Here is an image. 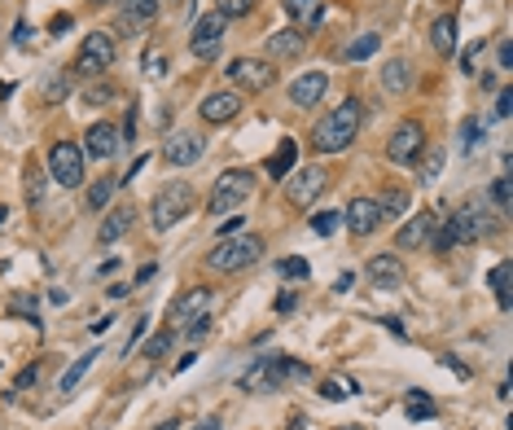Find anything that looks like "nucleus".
<instances>
[{"mask_svg": "<svg viewBox=\"0 0 513 430\" xmlns=\"http://www.w3.org/2000/svg\"><path fill=\"white\" fill-rule=\"evenodd\" d=\"M360 124H365V105H360V97H347L338 110H329V115H325V119L312 127V150L342 154L347 145H356Z\"/></svg>", "mask_w": 513, "mask_h": 430, "instance_id": "1", "label": "nucleus"}, {"mask_svg": "<svg viewBox=\"0 0 513 430\" xmlns=\"http://www.w3.org/2000/svg\"><path fill=\"white\" fill-rule=\"evenodd\" d=\"M290 378H307V365L286 360V355H259L242 378H237V386L250 391V395H264V391H281Z\"/></svg>", "mask_w": 513, "mask_h": 430, "instance_id": "2", "label": "nucleus"}, {"mask_svg": "<svg viewBox=\"0 0 513 430\" xmlns=\"http://www.w3.org/2000/svg\"><path fill=\"white\" fill-rule=\"evenodd\" d=\"M259 259H264V237L259 233H233V237L216 242V251H206L211 273H242Z\"/></svg>", "mask_w": 513, "mask_h": 430, "instance_id": "3", "label": "nucleus"}, {"mask_svg": "<svg viewBox=\"0 0 513 430\" xmlns=\"http://www.w3.org/2000/svg\"><path fill=\"white\" fill-rule=\"evenodd\" d=\"M250 194H255V176H250L246 167L224 172V176L216 180V189H211V198H206V211H211V215H233Z\"/></svg>", "mask_w": 513, "mask_h": 430, "instance_id": "4", "label": "nucleus"}, {"mask_svg": "<svg viewBox=\"0 0 513 430\" xmlns=\"http://www.w3.org/2000/svg\"><path fill=\"white\" fill-rule=\"evenodd\" d=\"M115 57H119L115 35H110V31H93V35L79 45V53H75V75H106V71L115 66Z\"/></svg>", "mask_w": 513, "mask_h": 430, "instance_id": "5", "label": "nucleus"}, {"mask_svg": "<svg viewBox=\"0 0 513 430\" xmlns=\"http://www.w3.org/2000/svg\"><path fill=\"white\" fill-rule=\"evenodd\" d=\"M189 211H194V185H185V180H171L167 189L154 198V228L163 233V228L180 225Z\"/></svg>", "mask_w": 513, "mask_h": 430, "instance_id": "6", "label": "nucleus"}, {"mask_svg": "<svg viewBox=\"0 0 513 430\" xmlns=\"http://www.w3.org/2000/svg\"><path fill=\"white\" fill-rule=\"evenodd\" d=\"M49 176H53V185H62V189H79V185H84V150L71 145V141L49 145Z\"/></svg>", "mask_w": 513, "mask_h": 430, "instance_id": "7", "label": "nucleus"}, {"mask_svg": "<svg viewBox=\"0 0 513 430\" xmlns=\"http://www.w3.org/2000/svg\"><path fill=\"white\" fill-rule=\"evenodd\" d=\"M426 150V127L417 124V119H404V124L391 132V141H387V158H391L395 167H413L417 158Z\"/></svg>", "mask_w": 513, "mask_h": 430, "instance_id": "8", "label": "nucleus"}, {"mask_svg": "<svg viewBox=\"0 0 513 430\" xmlns=\"http://www.w3.org/2000/svg\"><path fill=\"white\" fill-rule=\"evenodd\" d=\"M228 79H233L237 93H264V88H272L277 71H272L268 57H233L228 62Z\"/></svg>", "mask_w": 513, "mask_h": 430, "instance_id": "9", "label": "nucleus"}, {"mask_svg": "<svg viewBox=\"0 0 513 430\" xmlns=\"http://www.w3.org/2000/svg\"><path fill=\"white\" fill-rule=\"evenodd\" d=\"M448 225H452V237H457V246H469V242H483V237H491V228H496V220H491L488 211L478 203H465L457 215H448Z\"/></svg>", "mask_w": 513, "mask_h": 430, "instance_id": "10", "label": "nucleus"}, {"mask_svg": "<svg viewBox=\"0 0 513 430\" xmlns=\"http://www.w3.org/2000/svg\"><path fill=\"white\" fill-rule=\"evenodd\" d=\"M325 185H329L325 167H298V172L286 180V203L298 206V211H307V206L325 194Z\"/></svg>", "mask_w": 513, "mask_h": 430, "instance_id": "11", "label": "nucleus"}, {"mask_svg": "<svg viewBox=\"0 0 513 430\" xmlns=\"http://www.w3.org/2000/svg\"><path fill=\"white\" fill-rule=\"evenodd\" d=\"M224 31H228V18L224 14H202L194 23V40H189V49H194V57H202V62H211L216 53H220V45H224Z\"/></svg>", "mask_w": 513, "mask_h": 430, "instance_id": "12", "label": "nucleus"}, {"mask_svg": "<svg viewBox=\"0 0 513 430\" xmlns=\"http://www.w3.org/2000/svg\"><path fill=\"white\" fill-rule=\"evenodd\" d=\"M119 145H123L119 127L106 124V119H97V124L84 132V154H88V158H97V163H110V158L119 154Z\"/></svg>", "mask_w": 513, "mask_h": 430, "instance_id": "13", "label": "nucleus"}, {"mask_svg": "<svg viewBox=\"0 0 513 430\" xmlns=\"http://www.w3.org/2000/svg\"><path fill=\"white\" fill-rule=\"evenodd\" d=\"M435 220H439L435 211H417V215H408V220L399 225V233H395V251H417V246H426Z\"/></svg>", "mask_w": 513, "mask_h": 430, "instance_id": "14", "label": "nucleus"}, {"mask_svg": "<svg viewBox=\"0 0 513 430\" xmlns=\"http://www.w3.org/2000/svg\"><path fill=\"white\" fill-rule=\"evenodd\" d=\"M202 154H206V141L197 132H176L167 141V150H163V158H167L171 167H194Z\"/></svg>", "mask_w": 513, "mask_h": 430, "instance_id": "15", "label": "nucleus"}, {"mask_svg": "<svg viewBox=\"0 0 513 430\" xmlns=\"http://www.w3.org/2000/svg\"><path fill=\"white\" fill-rule=\"evenodd\" d=\"M325 93H329V75H325V71H307V75H298L290 84V102L298 105V110H312V105H320Z\"/></svg>", "mask_w": 513, "mask_h": 430, "instance_id": "16", "label": "nucleus"}, {"mask_svg": "<svg viewBox=\"0 0 513 430\" xmlns=\"http://www.w3.org/2000/svg\"><path fill=\"white\" fill-rule=\"evenodd\" d=\"M206 307H211V290H206V285H194V290H185V295L171 304V321H176V325H189L197 316H206Z\"/></svg>", "mask_w": 513, "mask_h": 430, "instance_id": "17", "label": "nucleus"}, {"mask_svg": "<svg viewBox=\"0 0 513 430\" xmlns=\"http://www.w3.org/2000/svg\"><path fill=\"white\" fill-rule=\"evenodd\" d=\"M342 220H347V228H351L356 237H368L373 228L382 225V220H377V206H373V198H351L347 211H342Z\"/></svg>", "mask_w": 513, "mask_h": 430, "instance_id": "18", "label": "nucleus"}, {"mask_svg": "<svg viewBox=\"0 0 513 430\" xmlns=\"http://www.w3.org/2000/svg\"><path fill=\"white\" fill-rule=\"evenodd\" d=\"M237 110H242V93H211L197 115L206 124H228V119H237Z\"/></svg>", "mask_w": 513, "mask_h": 430, "instance_id": "19", "label": "nucleus"}, {"mask_svg": "<svg viewBox=\"0 0 513 430\" xmlns=\"http://www.w3.org/2000/svg\"><path fill=\"white\" fill-rule=\"evenodd\" d=\"M368 281L377 290H399L404 285V264L395 255H377V259H368Z\"/></svg>", "mask_w": 513, "mask_h": 430, "instance_id": "20", "label": "nucleus"}, {"mask_svg": "<svg viewBox=\"0 0 513 430\" xmlns=\"http://www.w3.org/2000/svg\"><path fill=\"white\" fill-rule=\"evenodd\" d=\"M132 220H136V206H110L106 220H101V228H97V242L101 246H115L123 233L132 228Z\"/></svg>", "mask_w": 513, "mask_h": 430, "instance_id": "21", "label": "nucleus"}, {"mask_svg": "<svg viewBox=\"0 0 513 430\" xmlns=\"http://www.w3.org/2000/svg\"><path fill=\"white\" fill-rule=\"evenodd\" d=\"M382 88H387L391 97H404V93L413 88V62H408V57H391V62L382 66Z\"/></svg>", "mask_w": 513, "mask_h": 430, "instance_id": "22", "label": "nucleus"}, {"mask_svg": "<svg viewBox=\"0 0 513 430\" xmlns=\"http://www.w3.org/2000/svg\"><path fill=\"white\" fill-rule=\"evenodd\" d=\"M303 35L298 31H272L268 40H264V49H268V62H290V57H298L303 53Z\"/></svg>", "mask_w": 513, "mask_h": 430, "instance_id": "23", "label": "nucleus"}, {"mask_svg": "<svg viewBox=\"0 0 513 430\" xmlns=\"http://www.w3.org/2000/svg\"><path fill=\"white\" fill-rule=\"evenodd\" d=\"M430 45H435V53H443V57L457 53V18H452V14L435 18V26H430Z\"/></svg>", "mask_w": 513, "mask_h": 430, "instance_id": "24", "label": "nucleus"}, {"mask_svg": "<svg viewBox=\"0 0 513 430\" xmlns=\"http://www.w3.org/2000/svg\"><path fill=\"white\" fill-rule=\"evenodd\" d=\"M294 158H298V141H290V136H286V141L277 145V154L268 158V176L272 180H286L294 172Z\"/></svg>", "mask_w": 513, "mask_h": 430, "instance_id": "25", "label": "nucleus"}, {"mask_svg": "<svg viewBox=\"0 0 513 430\" xmlns=\"http://www.w3.org/2000/svg\"><path fill=\"white\" fill-rule=\"evenodd\" d=\"M443 163H448V154H443L439 145H435V150L426 145V150H421V158L413 163V167H417V180H421V185H435V180H439V172H443Z\"/></svg>", "mask_w": 513, "mask_h": 430, "instance_id": "26", "label": "nucleus"}, {"mask_svg": "<svg viewBox=\"0 0 513 430\" xmlns=\"http://www.w3.org/2000/svg\"><path fill=\"white\" fill-rule=\"evenodd\" d=\"M373 206H377V220H399V215H408V198H404L399 189L377 194V198H373Z\"/></svg>", "mask_w": 513, "mask_h": 430, "instance_id": "27", "label": "nucleus"}, {"mask_svg": "<svg viewBox=\"0 0 513 430\" xmlns=\"http://www.w3.org/2000/svg\"><path fill=\"white\" fill-rule=\"evenodd\" d=\"M377 45H382V35H377V31H365V35H356V40L342 49V57H347V62H365V57L377 53Z\"/></svg>", "mask_w": 513, "mask_h": 430, "instance_id": "28", "label": "nucleus"}, {"mask_svg": "<svg viewBox=\"0 0 513 430\" xmlns=\"http://www.w3.org/2000/svg\"><path fill=\"white\" fill-rule=\"evenodd\" d=\"M97 355H101V352L75 355V365H71V369H66V374H62V382H57V391H62V395H66V391H75V386H79V378H84V374L93 369V360H97Z\"/></svg>", "mask_w": 513, "mask_h": 430, "instance_id": "29", "label": "nucleus"}, {"mask_svg": "<svg viewBox=\"0 0 513 430\" xmlns=\"http://www.w3.org/2000/svg\"><path fill=\"white\" fill-rule=\"evenodd\" d=\"M115 189H119V180L106 176L97 180V185H88V211H106L110 206V198H115Z\"/></svg>", "mask_w": 513, "mask_h": 430, "instance_id": "30", "label": "nucleus"}, {"mask_svg": "<svg viewBox=\"0 0 513 430\" xmlns=\"http://www.w3.org/2000/svg\"><path fill=\"white\" fill-rule=\"evenodd\" d=\"M491 295H496L500 312H509V264H496L491 268Z\"/></svg>", "mask_w": 513, "mask_h": 430, "instance_id": "31", "label": "nucleus"}, {"mask_svg": "<svg viewBox=\"0 0 513 430\" xmlns=\"http://www.w3.org/2000/svg\"><path fill=\"white\" fill-rule=\"evenodd\" d=\"M281 5L294 23H317L320 18V0H281Z\"/></svg>", "mask_w": 513, "mask_h": 430, "instance_id": "32", "label": "nucleus"}, {"mask_svg": "<svg viewBox=\"0 0 513 430\" xmlns=\"http://www.w3.org/2000/svg\"><path fill=\"white\" fill-rule=\"evenodd\" d=\"M404 413H408V422H430V417H435V405H430L426 391H413L408 405H404Z\"/></svg>", "mask_w": 513, "mask_h": 430, "instance_id": "33", "label": "nucleus"}, {"mask_svg": "<svg viewBox=\"0 0 513 430\" xmlns=\"http://www.w3.org/2000/svg\"><path fill=\"white\" fill-rule=\"evenodd\" d=\"M71 97V75H62V71H53L45 79V102H66Z\"/></svg>", "mask_w": 513, "mask_h": 430, "instance_id": "34", "label": "nucleus"}, {"mask_svg": "<svg viewBox=\"0 0 513 430\" xmlns=\"http://www.w3.org/2000/svg\"><path fill=\"white\" fill-rule=\"evenodd\" d=\"M123 14L132 18V23H141L146 26L154 14H158V0H123Z\"/></svg>", "mask_w": 513, "mask_h": 430, "instance_id": "35", "label": "nucleus"}, {"mask_svg": "<svg viewBox=\"0 0 513 430\" xmlns=\"http://www.w3.org/2000/svg\"><path fill=\"white\" fill-rule=\"evenodd\" d=\"M320 395H325V400H347V395H356V382L325 378V382H320Z\"/></svg>", "mask_w": 513, "mask_h": 430, "instance_id": "36", "label": "nucleus"}, {"mask_svg": "<svg viewBox=\"0 0 513 430\" xmlns=\"http://www.w3.org/2000/svg\"><path fill=\"white\" fill-rule=\"evenodd\" d=\"M277 273H281L286 281H307V277H312L307 259H281V264H277Z\"/></svg>", "mask_w": 513, "mask_h": 430, "instance_id": "37", "label": "nucleus"}, {"mask_svg": "<svg viewBox=\"0 0 513 430\" xmlns=\"http://www.w3.org/2000/svg\"><path fill=\"white\" fill-rule=\"evenodd\" d=\"M167 352H171V329H158V334L146 343V352L141 355H146V360H163Z\"/></svg>", "mask_w": 513, "mask_h": 430, "instance_id": "38", "label": "nucleus"}, {"mask_svg": "<svg viewBox=\"0 0 513 430\" xmlns=\"http://www.w3.org/2000/svg\"><path fill=\"white\" fill-rule=\"evenodd\" d=\"M26 203L31 206L45 203V176H40L35 167H26Z\"/></svg>", "mask_w": 513, "mask_h": 430, "instance_id": "39", "label": "nucleus"}, {"mask_svg": "<svg viewBox=\"0 0 513 430\" xmlns=\"http://www.w3.org/2000/svg\"><path fill=\"white\" fill-rule=\"evenodd\" d=\"M255 9V0H216V14H224V18H246Z\"/></svg>", "mask_w": 513, "mask_h": 430, "instance_id": "40", "label": "nucleus"}, {"mask_svg": "<svg viewBox=\"0 0 513 430\" xmlns=\"http://www.w3.org/2000/svg\"><path fill=\"white\" fill-rule=\"evenodd\" d=\"M491 203H496V211H500V215H509V176L491 180Z\"/></svg>", "mask_w": 513, "mask_h": 430, "instance_id": "41", "label": "nucleus"}, {"mask_svg": "<svg viewBox=\"0 0 513 430\" xmlns=\"http://www.w3.org/2000/svg\"><path fill=\"white\" fill-rule=\"evenodd\" d=\"M338 225H342V211H320V215H312V228H317L320 237H329Z\"/></svg>", "mask_w": 513, "mask_h": 430, "instance_id": "42", "label": "nucleus"}, {"mask_svg": "<svg viewBox=\"0 0 513 430\" xmlns=\"http://www.w3.org/2000/svg\"><path fill=\"white\" fill-rule=\"evenodd\" d=\"M110 97H115L110 84H93V88H84V102L88 105H101V102H110Z\"/></svg>", "mask_w": 513, "mask_h": 430, "instance_id": "43", "label": "nucleus"}, {"mask_svg": "<svg viewBox=\"0 0 513 430\" xmlns=\"http://www.w3.org/2000/svg\"><path fill=\"white\" fill-rule=\"evenodd\" d=\"M478 136H483V127H478V119H465V127H461L465 150H478Z\"/></svg>", "mask_w": 513, "mask_h": 430, "instance_id": "44", "label": "nucleus"}, {"mask_svg": "<svg viewBox=\"0 0 513 430\" xmlns=\"http://www.w3.org/2000/svg\"><path fill=\"white\" fill-rule=\"evenodd\" d=\"M513 115V88H500V97H496V119H509Z\"/></svg>", "mask_w": 513, "mask_h": 430, "instance_id": "45", "label": "nucleus"}, {"mask_svg": "<svg viewBox=\"0 0 513 430\" xmlns=\"http://www.w3.org/2000/svg\"><path fill=\"white\" fill-rule=\"evenodd\" d=\"M206 334H211V321H206V316H197V321H189V343H202Z\"/></svg>", "mask_w": 513, "mask_h": 430, "instance_id": "46", "label": "nucleus"}, {"mask_svg": "<svg viewBox=\"0 0 513 430\" xmlns=\"http://www.w3.org/2000/svg\"><path fill=\"white\" fill-rule=\"evenodd\" d=\"M496 57H500V75H509V71H513V53H509V40H500V45H496Z\"/></svg>", "mask_w": 513, "mask_h": 430, "instance_id": "47", "label": "nucleus"}, {"mask_svg": "<svg viewBox=\"0 0 513 430\" xmlns=\"http://www.w3.org/2000/svg\"><path fill=\"white\" fill-rule=\"evenodd\" d=\"M71 23H75L71 14H57V18L49 23V31H53V35H62V31H71Z\"/></svg>", "mask_w": 513, "mask_h": 430, "instance_id": "48", "label": "nucleus"}, {"mask_svg": "<svg viewBox=\"0 0 513 430\" xmlns=\"http://www.w3.org/2000/svg\"><path fill=\"white\" fill-rule=\"evenodd\" d=\"M242 225H246V215H237V220H224V225H220V237H233V233H242Z\"/></svg>", "mask_w": 513, "mask_h": 430, "instance_id": "49", "label": "nucleus"}, {"mask_svg": "<svg viewBox=\"0 0 513 430\" xmlns=\"http://www.w3.org/2000/svg\"><path fill=\"white\" fill-rule=\"evenodd\" d=\"M351 285H356V273H338V281H334V290H338V295H347Z\"/></svg>", "mask_w": 513, "mask_h": 430, "instance_id": "50", "label": "nucleus"}, {"mask_svg": "<svg viewBox=\"0 0 513 430\" xmlns=\"http://www.w3.org/2000/svg\"><path fill=\"white\" fill-rule=\"evenodd\" d=\"M115 325V316H97V321H93V325H88V334H93V338H97V334H106V329Z\"/></svg>", "mask_w": 513, "mask_h": 430, "instance_id": "51", "label": "nucleus"}, {"mask_svg": "<svg viewBox=\"0 0 513 430\" xmlns=\"http://www.w3.org/2000/svg\"><path fill=\"white\" fill-rule=\"evenodd\" d=\"M141 334H146V316H141V321H136V325H132V334H127V352H132V347H136V338H141Z\"/></svg>", "mask_w": 513, "mask_h": 430, "instance_id": "52", "label": "nucleus"}, {"mask_svg": "<svg viewBox=\"0 0 513 430\" xmlns=\"http://www.w3.org/2000/svg\"><path fill=\"white\" fill-rule=\"evenodd\" d=\"M35 378H40V369H35V365H31V369H26L23 378H18V391H26V386H31V382H35Z\"/></svg>", "mask_w": 513, "mask_h": 430, "instance_id": "53", "label": "nucleus"}, {"mask_svg": "<svg viewBox=\"0 0 513 430\" xmlns=\"http://www.w3.org/2000/svg\"><path fill=\"white\" fill-rule=\"evenodd\" d=\"M14 40H18V45H26V40H31V26L18 23V26H14Z\"/></svg>", "mask_w": 513, "mask_h": 430, "instance_id": "54", "label": "nucleus"}, {"mask_svg": "<svg viewBox=\"0 0 513 430\" xmlns=\"http://www.w3.org/2000/svg\"><path fill=\"white\" fill-rule=\"evenodd\" d=\"M382 325H387V329H391V334H395V338H404V325H399V321H395V316H382Z\"/></svg>", "mask_w": 513, "mask_h": 430, "instance_id": "55", "label": "nucleus"}, {"mask_svg": "<svg viewBox=\"0 0 513 430\" xmlns=\"http://www.w3.org/2000/svg\"><path fill=\"white\" fill-rule=\"evenodd\" d=\"M194 430H220V417H206L202 426H194Z\"/></svg>", "mask_w": 513, "mask_h": 430, "instance_id": "56", "label": "nucleus"}, {"mask_svg": "<svg viewBox=\"0 0 513 430\" xmlns=\"http://www.w3.org/2000/svg\"><path fill=\"white\" fill-rule=\"evenodd\" d=\"M303 426H307V422H303V417L294 413V417H290V430H303Z\"/></svg>", "mask_w": 513, "mask_h": 430, "instance_id": "57", "label": "nucleus"}, {"mask_svg": "<svg viewBox=\"0 0 513 430\" xmlns=\"http://www.w3.org/2000/svg\"><path fill=\"white\" fill-rule=\"evenodd\" d=\"M176 426H180V422H163V426H158V430H176Z\"/></svg>", "mask_w": 513, "mask_h": 430, "instance_id": "58", "label": "nucleus"}, {"mask_svg": "<svg viewBox=\"0 0 513 430\" xmlns=\"http://www.w3.org/2000/svg\"><path fill=\"white\" fill-rule=\"evenodd\" d=\"M338 430H365V426H338Z\"/></svg>", "mask_w": 513, "mask_h": 430, "instance_id": "59", "label": "nucleus"}, {"mask_svg": "<svg viewBox=\"0 0 513 430\" xmlns=\"http://www.w3.org/2000/svg\"><path fill=\"white\" fill-rule=\"evenodd\" d=\"M97 5H106V0H97Z\"/></svg>", "mask_w": 513, "mask_h": 430, "instance_id": "60", "label": "nucleus"}]
</instances>
